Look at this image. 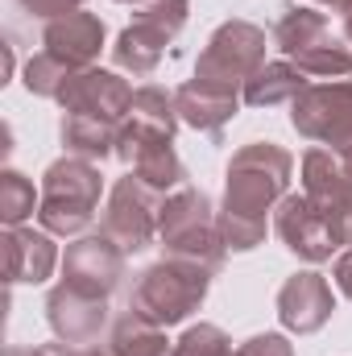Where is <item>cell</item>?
<instances>
[{
    "instance_id": "cell-21",
    "label": "cell",
    "mask_w": 352,
    "mask_h": 356,
    "mask_svg": "<svg viewBox=\"0 0 352 356\" xmlns=\"http://www.w3.org/2000/svg\"><path fill=\"white\" fill-rule=\"evenodd\" d=\"M99 353L104 356H175V344L166 340V327L141 319L137 311H125L112 323V332H108Z\"/></svg>"
},
{
    "instance_id": "cell-17",
    "label": "cell",
    "mask_w": 352,
    "mask_h": 356,
    "mask_svg": "<svg viewBox=\"0 0 352 356\" xmlns=\"http://www.w3.org/2000/svg\"><path fill=\"white\" fill-rule=\"evenodd\" d=\"M42 46H46V54L63 58L67 67L88 71V67H95V58L104 50V21L95 13H88V8L67 13V17H54L42 29Z\"/></svg>"
},
{
    "instance_id": "cell-16",
    "label": "cell",
    "mask_w": 352,
    "mask_h": 356,
    "mask_svg": "<svg viewBox=\"0 0 352 356\" xmlns=\"http://www.w3.org/2000/svg\"><path fill=\"white\" fill-rule=\"evenodd\" d=\"M4 282L8 286H38L58 266V245L46 228H4Z\"/></svg>"
},
{
    "instance_id": "cell-5",
    "label": "cell",
    "mask_w": 352,
    "mask_h": 356,
    "mask_svg": "<svg viewBox=\"0 0 352 356\" xmlns=\"http://www.w3.org/2000/svg\"><path fill=\"white\" fill-rule=\"evenodd\" d=\"M262 67H265V29L253 25V21H224L207 38L203 54L195 63V83L241 95L245 83Z\"/></svg>"
},
{
    "instance_id": "cell-26",
    "label": "cell",
    "mask_w": 352,
    "mask_h": 356,
    "mask_svg": "<svg viewBox=\"0 0 352 356\" xmlns=\"http://www.w3.org/2000/svg\"><path fill=\"white\" fill-rule=\"evenodd\" d=\"M175 356H237L232 340L224 327L216 323H195L182 332V340L175 344Z\"/></svg>"
},
{
    "instance_id": "cell-9",
    "label": "cell",
    "mask_w": 352,
    "mask_h": 356,
    "mask_svg": "<svg viewBox=\"0 0 352 356\" xmlns=\"http://www.w3.org/2000/svg\"><path fill=\"white\" fill-rule=\"evenodd\" d=\"M303 195L328 216L340 245L352 249V170L332 149H307L303 154Z\"/></svg>"
},
{
    "instance_id": "cell-15",
    "label": "cell",
    "mask_w": 352,
    "mask_h": 356,
    "mask_svg": "<svg viewBox=\"0 0 352 356\" xmlns=\"http://www.w3.org/2000/svg\"><path fill=\"white\" fill-rule=\"evenodd\" d=\"M336 311V298H332V286L323 273H294L286 277V286L278 290V319L286 332H298V336H311L319 332Z\"/></svg>"
},
{
    "instance_id": "cell-33",
    "label": "cell",
    "mask_w": 352,
    "mask_h": 356,
    "mask_svg": "<svg viewBox=\"0 0 352 356\" xmlns=\"http://www.w3.org/2000/svg\"><path fill=\"white\" fill-rule=\"evenodd\" d=\"M344 38H349V42H352V4H349V8H344Z\"/></svg>"
},
{
    "instance_id": "cell-32",
    "label": "cell",
    "mask_w": 352,
    "mask_h": 356,
    "mask_svg": "<svg viewBox=\"0 0 352 356\" xmlns=\"http://www.w3.org/2000/svg\"><path fill=\"white\" fill-rule=\"evenodd\" d=\"M315 4H323V8H340V13H344L352 0H315Z\"/></svg>"
},
{
    "instance_id": "cell-25",
    "label": "cell",
    "mask_w": 352,
    "mask_h": 356,
    "mask_svg": "<svg viewBox=\"0 0 352 356\" xmlns=\"http://www.w3.org/2000/svg\"><path fill=\"white\" fill-rule=\"evenodd\" d=\"M29 216H38L33 182L21 170H4L0 175V220H4V228H21Z\"/></svg>"
},
{
    "instance_id": "cell-18",
    "label": "cell",
    "mask_w": 352,
    "mask_h": 356,
    "mask_svg": "<svg viewBox=\"0 0 352 356\" xmlns=\"http://www.w3.org/2000/svg\"><path fill=\"white\" fill-rule=\"evenodd\" d=\"M175 108H178V120H182V124H191V129H199V133H207V137L220 141L224 124L241 112V95L207 88V83H195V79H191V83H182V88L175 91Z\"/></svg>"
},
{
    "instance_id": "cell-27",
    "label": "cell",
    "mask_w": 352,
    "mask_h": 356,
    "mask_svg": "<svg viewBox=\"0 0 352 356\" xmlns=\"http://www.w3.org/2000/svg\"><path fill=\"white\" fill-rule=\"evenodd\" d=\"M237 356H294L290 348V340L286 336H278V332H262V336H253V340H245Z\"/></svg>"
},
{
    "instance_id": "cell-6",
    "label": "cell",
    "mask_w": 352,
    "mask_h": 356,
    "mask_svg": "<svg viewBox=\"0 0 352 356\" xmlns=\"http://www.w3.org/2000/svg\"><path fill=\"white\" fill-rule=\"evenodd\" d=\"M186 13H191L186 0H150V4H141L133 25L120 29V38L112 46V63L125 75H137V79L154 75L162 54H166V46L182 33Z\"/></svg>"
},
{
    "instance_id": "cell-1",
    "label": "cell",
    "mask_w": 352,
    "mask_h": 356,
    "mask_svg": "<svg viewBox=\"0 0 352 356\" xmlns=\"http://www.w3.org/2000/svg\"><path fill=\"white\" fill-rule=\"evenodd\" d=\"M290 170L294 158L273 141H253L232 154L220 207V236L228 253H249L265 241V216L286 199Z\"/></svg>"
},
{
    "instance_id": "cell-19",
    "label": "cell",
    "mask_w": 352,
    "mask_h": 356,
    "mask_svg": "<svg viewBox=\"0 0 352 356\" xmlns=\"http://www.w3.org/2000/svg\"><path fill=\"white\" fill-rule=\"evenodd\" d=\"M332 29H328V17L315 13V8H298V4H286L278 25H273V46L290 58V63H303L311 58L315 50L332 46Z\"/></svg>"
},
{
    "instance_id": "cell-23",
    "label": "cell",
    "mask_w": 352,
    "mask_h": 356,
    "mask_svg": "<svg viewBox=\"0 0 352 356\" xmlns=\"http://www.w3.org/2000/svg\"><path fill=\"white\" fill-rule=\"evenodd\" d=\"M129 124H137V129H145V133L175 137L178 133L175 95H166L162 88H137L133 91V108H129Z\"/></svg>"
},
{
    "instance_id": "cell-14",
    "label": "cell",
    "mask_w": 352,
    "mask_h": 356,
    "mask_svg": "<svg viewBox=\"0 0 352 356\" xmlns=\"http://www.w3.org/2000/svg\"><path fill=\"white\" fill-rule=\"evenodd\" d=\"M63 112H88V116H104V120H129V108H133V88L129 79H120L116 71H75L71 83L58 95Z\"/></svg>"
},
{
    "instance_id": "cell-11",
    "label": "cell",
    "mask_w": 352,
    "mask_h": 356,
    "mask_svg": "<svg viewBox=\"0 0 352 356\" xmlns=\"http://www.w3.org/2000/svg\"><path fill=\"white\" fill-rule=\"evenodd\" d=\"M116 158L125 166H133V175L141 178L145 186H154L158 195L186 186V170L175 154V137H162V133H145L137 124L125 120L120 129V141H116Z\"/></svg>"
},
{
    "instance_id": "cell-30",
    "label": "cell",
    "mask_w": 352,
    "mask_h": 356,
    "mask_svg": "<svg viewBox=\"0 0 352 356\" xmlns=\"http://www.w3.org/2000/svg\"><path fill=\"white\" fill-rule=\"evenodd\" d=\"M50 356H104V353L99 348H75V344L71 348L67 344H50Z\"/></svg>"
},
{
    "instance_id": "cell-10",
    "label": "cell",
    "mask_w": 352,
    "mask_h": 356,
    "mask_svg": "<svg viewBox=\"0 0 352 356\" xmlns=\"http://www.w3.org/2000/svg\"><path fill=\"white\" fill-rule=\"evenodd\" d=\"M273 228H278L282 245H286L298 261H311V266L332 261V253L344 249L340 236H336V228L328 224V216H323L307 195H286V199L273 207Z\"/></svg>"
},
{
    "instance_id": "cell-3",
    "label": "cell",
    "mask_w": 352,
    "mask_h": 356,
    "mask_svg": "<svg viewBox=\"0 0 352 356\" xmlns=\"http://www.w3.org/2000/svg\"><path fill=\"white\" fill-rule=\"evenodd\" d=\"M99 191H104V178L99 166L88 158H58L46 178H42V199H38V224L50 232V236H79L95 220V207H99Z\"/></svg>"
},
{
    "instance_id": "cell-7",
    "label": "cell",
    "mask_w": 352,
    "mask_h": 356,
    "mask_svg": "<svg viewBox=\"0 0 352 356\" xmlns=\"http://www.w3.org/2000/svg\"><path fill=\"white\" fill-rule=\"evenodd\" d=\"M290 124L298 137L319 141L340 162H352V79L307 83L290 99Z\"/></svg>"
},
{
    "instance_id": "cell-29",
    "label": "cell",
    "mask_w": 352,
    "mask_h": 356,
    "mask_svg": "<svg viewBox=\"0 0 352 356\" xmlns=\"http://www.w3.org/2000/svg\"><path fill=\"white\" fill-rule=\"evenodd\" d=\"M332 277H336L340 294H344V298H352V249H344V253L336 257V269H332Z\"/></svg>"
},
{
    "instance_id": "cell-28",
    "label": "cell",
    "mask_w": 352,
    "mask_h": 356,
    "mask_svg": "<svg viewBox=\"0 0 352 356\" xmlns=\"http://www.w3.org/2000/svg\"><path fill=\"white\" fill-rule=\"evenodd\" d=\"M21 13L29 17H42V21H54V17H67V13H79L88 0H17Z\"/></svg>"
},
{
    "instance_id": "cell-35",
    "label": "cell",
    "mask_w": 352,
    "mask_h": 356,
    "mask_svg": "<svg viewBox=\"0 0 352 356\" xmlns=\"http://www.w3.org/2000/svg\"><path fill=\"white\" fill-rule=\"evenodd\" d=\"M344 166H349V170H352V162H344Z\"/></svg>"
},
{
    "instance_id": "cell-34",
    "label": "cell",
    "mask_w": 352,
    "mask_h": 356,
    "mask_svg": "<svg viewBox=\"0 0 352 356\" xmlns=\"http://www.w3.org/2000/svg\"><path fill=\"white\" fill-rule=\"evenodd\" d=\"M116 4H133V8H141V4H150V0H116Z\"/></svg>"
},
{
    "instance_id": "cell-20",
    "label": "cell",
    "mask_w": 352,
    "mask_h": 356,
    "mask_svg": "<svg viewBox=\"0 0 352 356\" xmlns=\"http://www.w3.org/2000/svg\"><path fill=\"white\" fill-rule=\"evenodd\" d=\"M120 120H104V116H88V112H63V145L67 154L75 158H88V162H104L116 154V141H120Z\"/></svg>"
},
{
    "instance_id": "cell-31",
    "label": "cell",
    "mask_w": 352,
    "mask_h": 356,
    "mask_svg": "<svg viewBox=\"0 0 352 356\" xmlns=\"http://www.w3.org/2000/svg\"><path fill=\"white\" fill-rule=\"evenodd\" d=\"M4 356H50V344L46 348H8Z\"/></svg>"
},
{
    "instance_id": "cell-22",
    "label": "cell",
    "mask_w": 352,
    "mask_h": 356,
    "mask_svg": "<svg viewBox=\"0 0 352 356\" xmlns=\"http://www.w3.org/2000/svg\"><path fill=\"white\" fill-rule=\"evenodd\" d=\"M303 88H307V75L286 58V63H265L262 71L245 83L241 99L249 108H273V104H290Z\"/></svg>"
},
{
    "instance_id": "cell-4",
    "label": "cell",
    "mask_w": 352,
    "mask_h": 356,
    "mask_svg": "<svg viewBox=\"0 0 352 356\" xmlns=\"http://www.w3.org/2000/svg\"><path fill=\"white\" fill-rule=\"evenodd\" d=\"M211 286V269L195 266V261H178V257H162L158 266H150L129 298V311H137L141 319L158 323V327H175L186 323Z\"/></svg>"
},
{
    "instance_id": "cell-8",
    "label": "cell",
    "mask_w": 352,
    "mask_h": 356,
    "mask_svg": "<svg viewBox=\"0 0 352 356\" xmlns=\"http://www.w3.org/2000/svg\"><path fill=\"white\" fill-rule=\"evenodd\" d=\"M162 199L154 186H145L141 178L129 175L116 178V186L108 191V207L99 220V232L120 249V253H141L154 245L158 236V216H162Z\"/></svg>"
},
{
    "instance_id": "cell-13",
    "label": "cell",
    "mask_w": 352,
    "mask_h": 356,
    "mask_svg": "<svg viewBox=\"0 0 352 356\" xmlns=\"http://www.w3.org/2000/svg\"><path fill=\"white\" fill-rule=\"evenodd\" d=\"M125 257H129V253H120L104 232L79 236V241L67 245L63 282H71V286H79V290H88V294L112 298V290H116L120 277H125Z\"/></svg>"
},
{
    "instance_id": "cell-12",
    "label": "cell",
    "mask_w": 352,
    "mask_h": 356,
    "mask_svg": "<svg viewBox=\"0 0 352 356\" xmlns=\"http://www.w3.org/2000/svg\"><path fill=\"white\" fill-rule=\"evenodd\" d=\"M46 319L54 327V336L63 344L88 348L99 340V332L108 327V298L104 294H88L71 282H58L46 298Z\"/></svg>"
},
{
    "instance_id": "cell-24",
    "label": "cell",
    "mask_w": 352,
    "mask_h": 356,
    "mask_svg": "<svg viewBox=\"0 0 352 356\" xmlns=\"http://www.w3.org/2000/svg\"><path fill=\"white\" fill-rule=\"evenodd\" d=\"M71 75H75V67H67L63 58H54V54H33L29 63H25V91L29 95H42V99H58L63 88L71 83Z\"/></svg>"
},
{
    "instance_id": "cell-2",
    "label": "cell",
    "mask_w": 352,
    "mask_h": 356,
    "mask_svg": "<svg viewBox=\"0 0 352 356\" xmlns=\"http://www.w3.org/2000/svg\"><path fill=\"white\" fill-rule=\"evenodd\" d=\"M158 241H162L166 257L195 261V266L211 269V273L224 266V257H228V245L220 236V211L195 186H178V191H170L162 199Z\"/></svg>"
}]
</instances>
